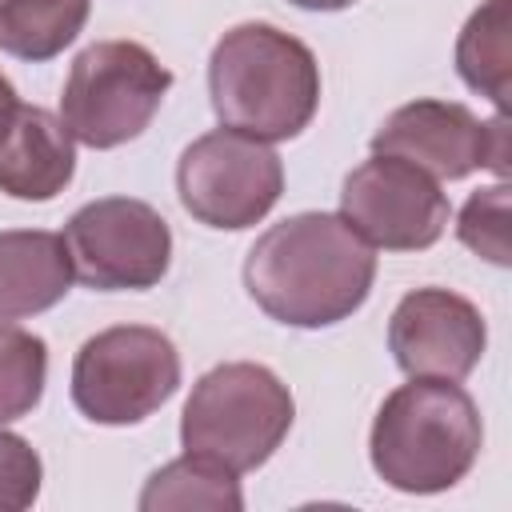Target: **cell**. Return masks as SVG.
<instances>
[{"label": "cell", "mask_w": 512, "mask_h": 512, "mask_svg": "<svg viewBox=\"0 0 512 512\" xmlns=\"http://www.w3.org/2000/svg\"><path fill=\"white\" fill-rule=\"evenodd\" d=\"M376 252L340 212H296L272 224L244 256L256 308L288 328L348 320L372 292Z\"/></svg>", "instance_id": "1"}, {"label": "cell", "mask_w": 512, "mask_h": 512, "mask_svg": "<svg viewBox=\"0 0 512 512\" xmlns=\"http://www.w3.org/2000/svg\"><path fill=\"white\" fill-rule=\"evenodd\" d=\"M208 96L224 128L264 144L292 140L320 108V64L292 32L248 20L216 40L208 56Z\"/></svg>", "instance_id": "2"}, {"label": "cell", "mask_w": 512, "mask_h": 512, "mask_svg": "<svg viewBox=\"0 0 512 512\" xmlns=\"http://www.w3.org/2000/svg\"><path fill=\"white\" fill-rule=\"evenodd\" d=\"M484 444L476 400L456 380L412 376L376 408L368 460L376 476L408 496H432L460 484Z\"/></svg>", "instance_id": "3"}, {"label": "cell", "mask_w": 512, "mask_h": 512, "mask_svg": "<svg viewBox=\"0 0 512 512\" xmlns=\"http://www.w3.org/2000/svg\"><path fill=\"white\" fill-rule=\"evenodd\" d=\"M296 420L288 384L252 360H228L208 368L180 412V444L236 476L272 460Z\"/></svg>", "instance_id": "4"}, {"label": "cell", "mask_w": 512, "mask_h": 512, "mask_svg": "<svg viewBox=\"0 0 512 512\" xmlns=\"http://www.w3.org/2000/svg\"><path fill=\"white\" fill-rule=\"evenodd\" d=\"M168 88L172 72L144 44L96 40L68 68L60 120L88 148H120L152 124Z\"/></svg>", "instance_id": "5"}, {"label": "cell", "mask_w": 512, "mask_h": 512, "mask_svg": "<svg viewBox=\"0 0 512 512\" xmlns=\"http://www.w3.org/2000/svg\"><path fill=\"white\" fill-rule=\"evenodd\" d=\"M180 388L176 344L148 324H116L88 336L72 360V404L92 424L148 420Z\"/></svg>", "instance_id": "6"}, {"label": "cell", "mask_w": 512, "mask_h": 512, "mask_svg": "<svg viewBox=\"0 0 512 512\" xmlns=\"http://www.w3.org/2000/svg\"><path fill=\"white\" fill-rule=\"evenodd\" d=\"M284 192V160L272 144L236 128L196 136L176 164V196L184 212L220 232L260 224Z\"/></svg>", "instance_id": "7"}, {"label": "cell", "mask_w": 512, "mask_h": 512, "mask_svg": "<svg viewBox=\"0 0 512 512\" xmlns=\"http://www.w3.org/2000/svg\"><path fill=\"white\" fill-rule=\"evenodd\" d=\"M64 244L80 284L96 292H144L156 288L172 264L168 220L132 196H100L72 212Z\"/></svg>", "instance_id": "8"}, {"label": "cell", "mask_w": 512, "mask_h": 512, "mask_svg": "<svg viewBox=\"0 0 512 512\" xmlns=\"http://www.w3.org/2000/svg\"><path fill=\"white\" fill-rule=\"evenodd\" d=\"M376 156H396L432 180H464L476 168L508 176V116L480 120L456 100H412L384 116L372 132Z\"/></svg>", "instance_id": "9"}, {"label": "cell", "mask_w": 512, "mask_h": 512, "mask_svg": "<svg viewBox=\"0 0 512 512\" xmlns=\"http://www.w3.org/2000/svg\"><path fill=\"white\" fill-rule=\"evenodd\" d=\"M340 216L384 252H424L448 228V196L440 180L408 160L376 156L356 164L340 188Z\"/></svg>", "instance_id": "10"}, {"label": "cell", "mask_w": 512, "mask_h": 512, "mask_svg": "<svg viewBox=\"0 0 512 512\" xmlns=\"http://www.w3.org/2000/svg\"><path fill=\"white\" fill-rule=\"evenodd\" d=\"M488 348L480 308L452 288H412L388 320V352L408 376L464 380Z\"/></svg>", "instance_id": "11"}, {"label": "cell", "mask_w": 512, "mask_h": 512, "mask_svg": "<svg viewBox=\"0 0 512 512\" xmlns=\"http://www.w3.org/2000/svg\"><path fill=\"white\" fill-rule=\"evenodd\" d=\"M76 176V140L64 120L40 104H8L0 112V192L44 204Z\"/></svg>", "instance_id": "12"}, {"label": "cell", "mask_w": 512, "mask_h": 512, "mask_svg": "<svg viewBox=\"0 0 512 512\" xmlns=\"http://www.w3.org/2000/svg\"><path fill=\"white\" fill-rule=\"evenodd\" d=\"M72 256L64 236L44 228L0 232V320L56 308L72 288Z\"/></svg>", "instance_id": "13"}, {"label": "cell", "mask_w": 512, "mask_h": 512, "mask_svg": "<svg viewBox=\"0 0 512 512\" xmlns=\"http://www.w3.org/2000/svg\"><path fill=\"white\" fill-rule=\"evenodd\" d=\"M456 72L460 80L488 96L496 112H508V76H512V0H484L456 36Z\"/></svg>", "instance_id": "14"}, {"label": "cell", "mask_w": 512, "mask_h": 512, "mask_svg": "<svg viewBox=\"0 0 512 512\" xmlns=\"http://www.w3.org/2000/svg\"><path fill=\"white\" fill-rule=\"evenodd\" d=\"M92 0H0V52L40 64L60 56L88 20Z\"/></svg>", "instance_id": "15"}, {"label": "cell", "mask_w": 512, "mask_h": 512, "mask_svg": "<svg viewBox=\"0 0 512 512\" xmlns=\"http://www.w3.org/2000/svg\"><path fill=\"white\" fill-rule=\"evenodd\" d=\"M168 508H208V512H240L244 492L236 472L204 460V456H176L156 468L140 492V512H168Z\"/></svg>", "instance_id": "16"}, {"label": "cell", "mask_w": 512, "mask_h": 512, "mask_svg": "<svg viewBox=\"0 0 512 512\" xmlns=\"http://www.w3.org/2000/svg\"><path fill=\"white\" fill-rule=\"evenodd\" d=\"M48 380V344L44 336L0 320V424L28 416Z\"/></svg>", "instance_id": "17"}, {"label": "cell", "mask_w": 512, "mask_h": 512, "mask_svg": "<svg viewBox=\"0 0 512 512\" xmlns=\"http://www.w3.org/2000/svg\"><path fill=\"white\" fill-rule=\"evenodd\" d=\"M456 236L464 248H472L488 264L508 268L512 256H508V184L504 180L468 196V204L460 208V220H456Z\"/></svg>", "instance_id": "18"}, {"label": "cell", "mask_w": 512, "mask_h": 512, "mask_svg": "<svg viewBox=\"0 0 512 512\" xmlns=\"http://www.w3.org/2000/svg\"><path fill=\"white\" fill-rule=\"evenodd\" d=\"M40 480H44V464L36 448L0 424V512L32 508L40 496Z\"/></svg>", "instance_id": "19"}, {"label": "cell", "mask_w": 512, "mask_h": 512, "mask_svg": "<svg viewBox=\"0 0 512 512\" xmlns=\"http://www.w3.org/2000/svg\"><path fill=\"white\" fill-rule=\"evenodd\" d=\"M288 4L308 8V12H340V8H348V4H356V0H288Z\"/></svg>", "instance_id": "20"}, {"label": "cell", "mask_w": 512, "mask_h": 512, "mask_svg": "<svg viewBox=\"0 0 512 512\" xmlns=\"http://www.w3.org/2000/svg\"><path fill=\"white\" fill-rule=\"evenodd\" d=\"M8 104H16V88H12V84H8V76L0 72V112H4Z\"/></svg>", "instance_id": "21"}]
</instances>
